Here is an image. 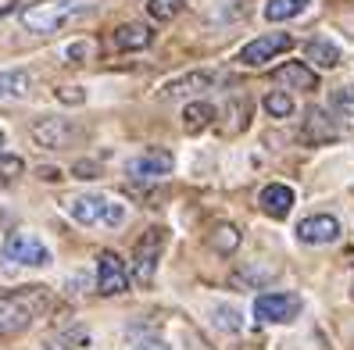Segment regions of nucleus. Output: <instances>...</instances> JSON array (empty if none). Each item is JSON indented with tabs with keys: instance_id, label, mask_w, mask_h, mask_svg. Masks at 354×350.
Listing matches in <instances>:
<instances>
[{
	"instance_id": "obj_25",
	"label": "nucleus",
	"mask_w": 354,
	"mask_h": 350,
	"mask_svg": "<svg viewBox=\"0 0 354 350\" xmlns=\"http://www.w3.org/2000/svg\"><path fill=\"white\" fill-rule=\"evenodd\" d=\"M26 175V161L15 154H0V182H18Z\"/></svg>"
},
{
	"instance_id": "obj_9",
	"label": "nucleus",
	"mask_w": 354,
	"mask_h": 350,
	"mask_svg": "<svg viewBox=\"0 0 354 350\" xmlns=\"http://www.w3.org/2000/svg\"><path fill=\"white\" fill-rule=\"evenodd\" d=\"M172 168H176L172 154L161 150V147H154V150H143L140 157H133V161L126 164V175H129L133 182H154V179L172 175Z\"/></svg>"
},
{
	"instance_id": "obj_29",
	"label": "nucleus",
	"mask_w": 354,
	"mask_h": 350,
	"mask_svg": "<svg viewBox=\"0 0 354 350\" xmlns=\"http://www.w3.org/2000/svg\"><path fill=\"white\" fill-rule=\"evenodd\" d=\"M133 350H172L169 343H161V340H147V343H136Z\"/></svg>"
},
{
	"instance_id": "obj_13",
	"label": "nucleus",
	"mask_w": 354,
	"mask_h": 350,
	"mask_svg": "<svg viewBox=\"0 0 354 350\" xmlns=\"http://www.w3.org/2000/svg\"><path fill=\"white\" fill-rule=\"evenodd\" d=\"M32 139L39 143V147H47V150L65 147V143L72 139V121H65V118H44V121H36V126H32Z\"/></svg>"
},
{
	"instance_id": "obj_7",
	"label": "nucleus",
	"mask_w": 354,
	"mask_h": 350,
	"mask_svg": "<svg viewBox=\"0 0 354 350\" xmlns=\"http://www.w3.org/2000/svg\"><path fill=\"white\" fill-rule=\"evenodd\" d=\"M290 47H294V36H290V32H265V36L251 39V43L240 50V65H247V68H261V65H268L272 57L286 54Z\"/></svg>"
},
{
	"instance_id": "obj_18",
	"label": "nucleus",
	"mask_w": 354,
	"mask_h": 350,
	"mask_svg": "<svg viewBox=\"0 0 354 350\" xmlns=\"http://www.w3.org/2000/svg\"><path fill=\"white\" fill-rule=\"evenodd\" d=\"M212 121H215V108L207 104V100H194V104H186V111H183V129L190 133V136L204 133Z\"/></svg>"
},
{
	"instance_id": "obj_12",
	"label": "nucleus",
	"mask_w": 354,
	"mask_h": 350,
	"mask_svg": "<svg viewBox=\"0 0 354 350\" xmlns=\"http://www.w3.org/2000/svg\"><path fill=\"white\" fill-rule=\"evenodd\" d=\"M212 86H215V72H186V75L172 79V82H165L161 97H172V100H179V97L204 93V90H212Z\"/></svg>"
},
{
	"instance_id": "obj_1",
	"label": "nucleus",
	"mask_w": 354,
	"mask_h": 350,
	"mask_svg": "<svg viewBox=\"0 0 354 350\" xmlns=\"http://www.w3.org/2000/svg\"><path fill=\"white\" fill-rule=\"evenodd\" d=\"M65 211L75 225H82V229H118V225H126V218H129L126 204L115 200V197H104V193L68 197Z\"/></svg>"
},
{
	"instance_id": "obj_21",
	"label": "nucleus",
	"mask_w": 354,
	"mask_h": 350,
	"mask_svg": "<svg viewBox=\"0 0 354 350\" xmlns=\"http://www.w3.org/2000/svg\"><path fill=\"white\" fill-rule=\"evenodd\" d=\"M207 246L218 251V254H233L240 246V229H236V225H218V229L207 236Z\"/></svg>"
},
{
	"instance_id": "obj_3",
	"label": "nucleus",
	"mask_w": 354,
	"mask_h": 350,
	"mask_svg": "<svg viewBox=\"0 0 354 350\" xmlns=\"http://www.w3.org/2000/svg\"><path fill=\"white\" fill-rule=\"evenodd\" d=\"M90 8V0H39V4L22 11V26L29 32H57Z\"/></svg>"
},
{
	"instance_id": "obj_4",
	"label": "nucleus",
	"mask_w": 354,
	"mask_h": 350,
	"mask_svg": "<svg viewBox=\"0 0 354 350\" xmlns=\"http://www.w3.org/2000/svg\"><path fill=\"white\" fill-rule=\"evenodd\" d=\"M0 257H4V264H11V269H50V261H54L50 246L29 229L8 233L4 243H0Z\"/></svg>"
},
{
	"instance_id": "obj_8",
	"label": "nucleus",
	"mask_w": 354,
	"mask_h": 350,
	"mask_svg": "<svg viewBox=\"0 0 354 350\" xmlns=\"http://www.w3.org/2000/svg\"><path fill=\"white\" fill-rule=\"evenodd\" d=\"M165 251V229H151L136 243V254H133V279L140 286H151L154 272H158V257Z\"/></svg>"
},
{
	"instance_id": "obj_26",
	"label": "nucleus",
	"mask_w": 354,
	"mask_h": 350,
	"mask_svg": "<svg viewBox=\"0 0 354 350\" xmlns=\"http://www.w3.org/2000/svg\"><path fill=\"white\" fill-rule=\"evenodd\" d=\"M147 11H151V18H158V22H169V18H176L183 11V0H151Z\"/></svg>"
},
{
	"instance_id": "obj_27",
	"label": "nucleus",
	"mask_w": 354,
	"mask_h": 350,
	"mask_svg": "<svg viewBox=\"0 0 354 350\" xmlns=\"http://www.w3.org/2000/svg\"><path fill=\"white\" fill-rule=\"evenodd\" d=\"M68 61H86L90 54H93V43H90V39H75V43H68Z\"/></svg>"
},
{
	"instance_id": "obj_15",
	"label": "nucleus",
	"mask_w": 354,
	"mask_h": 350,
	"mask_svg": "<svg viewBox=\"0 0 354 350\" xmlns=\"http://www.w3.org/2000/svg\"><path fill=\"white\" fill-rule=\"evenodd\" d=\"M272 79L283 82V86H290V90H315L319 86V75L311 72L308 65H301V61H286L283 68L272 72Z\"/></svg>"
},
{
	"instance_id": "obj_11",
	"label": "nucleus",
	"mask_w": 354,
	"mask_h": 350,
	"mask_svg": "<svg viewBox=\"0 0 354 350\" xmlns=\"http://www.w3.org/2000/svg\"><path fill=\"white\" fill-rule=\"evenodd\" d=\"M297 204V193L286 186V182H268V186L258 193V208L268 215V218H286L290 211H294Z\"/></svg>"
},
{
	"instance_id": "obj_16",
	"label": "nucleus",
	"mask_w": 354,
	"mask_h": 350,
	"mask_svg": "<svg viewBox=\"0 0 354 350\" xmlns=\"http://www.w3.org/2000/svg\"><path fill=\"white\" fill-rule=\"evenodd\" d=\"M29 93H32V75L26 68L0 72V100H26Z\"/></svg>"
},
{
	"instance_id": "obj_10",
	"label": "nucleus",
	"mask_w": 354,
	"mask_h": 350,
	"mask_svg": "<svg viewBox=\"0 0 354 350\" xmlns=\"http://www.w3.org/2000/svg\"><path fill=\"white\" fill-rule=\"evenodd\" d=\"M340 218L333 215H311L297 225V240L308 243V246H326V243H337L340 240Z\"/></svg>"
},
{
	"instance_id": "obj_14",
	"label": "nucleus",
	"mask_w": 354,
	"mask_h": 350,
	"mask_svg": "<svg viewBox=\"0 0 354 350\" xmlns=\"http://www.w3.org/2000/svg\"><path fill=\"white\" fill-rule=\"evenodd\" d=\"M340 136V129L333 126V118L322 111V108H311L308 111V118H304V129H301V139L304 143H329V139H337Z\"/></svg>"
},
{
	"instance_id": "obj_17",
	"label": "nucleus",
	"mask_w": 354,
	"mask_h": 350,
	"mask_svg": "<svg viewBox=\"0 0 354 350\" xmlns=\"http://www.w3.org/2000/svg\"><path fill=\"white\" fill-rule=\"evenodd\" d=\"M111 39H115V47H118V50H143L154 36H151V29L143 26V22H126V26H118V29H115Z\"/></svg>"
},
{
	"instance_id": "obj_28",
	"label": "nucleus",
	"mask_w": 354,
	"mask_h": 350,
	"mask_svg": "<svg viewBox=\"0 0 354 350\" xmlns=\"http://www.w3.org/2000/svg\"><path fill=\"white\" fill-rule=\"evenodd\" d=\"M61 100H68V104H79V100H86V93H82L79 86H65V90H57Z\"/></svg>"
},
{
	"instance_id": "obj_2",
	"label": "nucleus",
	"mask_w": 354,
	"mask_h": 350,
	"mask_svg": "<svg viewBox=\"0 0 354 350\" xmlns=\"http://www.w3.org/2000/svg\"><path fill=\"white\" fill-rule=\"evenodd\" d=\"M47 286H22V290L0 293V336L22 333L36 322V315L47 307Z\"/></svg>"
},
{
	"instance_id": "obj_23",
	"label": "nucleus",
	"mask_w": 354,
	"mask_h": 350,
	"mask_svg": "<svg viewBox=\"0 0 354 350\" xmlns=\"http://www.w3.org/2000/svg\"><path fill=\"white\" fill-rule=\"evenodd\" d=\"M261 108L272 115V118H290V115H294V97L283 93V90H272V93H265Z\"/></svg>"
},
{
	"instance_id": "obj_5",
	"label": "nucleus",
	"mask_w": 354,
	"mask_h": 350,
	"mask_svg": "<svg viewBox=\"0 0 354 350\" xmlns=\"http://www.w3.org/2000/svg\"><path fill=\"white\" fill-rule=\"evenodd\" d=\"M304 300L297 293H261L254 300V318L265 325H286L301 315Z\"/></svg>"
},
{
	"instance_id": "obj_20",
	"label": "nucleus",
	"mask_w": 354,
	"mask_h": 350,
	"mask_svg": "<svg viewBox=\"0 0 354 350\" xmlns=\"http://www.w3.org/2000/svg\"><path fill=\"white\" fill-rule=\"evenodd\" d=\"M311 0H268L265 4V18L268 22H286V18H297Z\"/></svg>"
},
{
	"instance_id": "obj_24",
	"label": "nucleus",
	"mask_w": 354,
	"mask_h": 350,
	"mask_svg": "<svg viewBox=\"0 0 354 350\" xmlns=\"http://www.w3.org/2000/svg\"><path fill=\"white\" fill-rule=\"evenodd\" d=\"M215 329H222V333H240V329H243V318H240L236 307L218 304V307H215Z\"/></svg>"
},
{
	"instance_id": "obj_31",
	"label": "nucleus",
	"mask_w": 354,
	"mask_h": 350,
	"mask_svg": "<svg viewBox=\"0 0 354 350\" xmlns=\"http://www.w3.org/2000/svg\"><path fill=\"white\" fill-rule=\"evenodd\" d=\"M351 297H354V282H351Z\"/></svg>"
},
{
	"instance_id": "obj_6",
	"label": "nucleus",
	"mask_w": 354,
	"mask_h": 350,
	"mask_svg": "<svg viewBox=\"0 0 354 350\" xmlns=\"http://www.w3.org/2000/svg\"><path fill=\"white\" fill-rule=\"evenodd\" d=\"M97 293L100 297H122L129 293V269L115 251H104L97 257Z\"/></svg>"
},
{
	"instance_id": "obj_19",
	"label": "nucleus",
	"mask_w": 354,
	"mask_h": 350,
	"mask_svg": "<svg viewBox=\"0 0 354 350\" xmlns=\"http://www.w3.org/2000/svg\"><path fill=\"white\" fill-rule=\"evenodd\" d=\"M308 61H315L319 68H337L340 65V47L333 39H311L308 43Z\"/></svg>"
},
{
	"instance_id": "obj_30",
	"label": "nucleus",
	"mask_w": 354,
	"mask_h": 350,
	"mask_svg": "<svg viewBox=\"0 0 354 350\" xmlns=\"http://www.w3.org/2000/svg\"><path fill=\"white\" fill-rule=\"evenodd\" d=\"M44 350H72V347H68V343H61V340H54V343H47Z\"/></svg>"
},
{
	"instance_id": "obj_22",
	"label": "nucleus",
	"mask_w": 354,
	"mask_h": 350,
	"mask_svg": "<svg viewBox=\"0 0 354 350\" xmlns=\"http://www.w3.org/2000/svg\"><path fill=\"white\" fill-rule=\"evenodd\" d=\"M329 108H333V115H337V118L354 121V86H337V90H333Z\"/></svg>"
}]
</instances>
